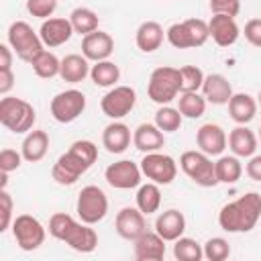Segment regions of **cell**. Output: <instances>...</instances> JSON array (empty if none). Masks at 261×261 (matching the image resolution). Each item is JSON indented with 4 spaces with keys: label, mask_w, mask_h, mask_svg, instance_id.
Wrapping results in <instances>:
<instances>
[{
    "label": "cell",
    "mask_w": 261,
    "mask_h": 261,
    "mask_svg": "<svg viewBox=\"0 0 261 261\" xmlns=\"http://www.w3.org/2000/svg\"><path fill=\"white\" fill-rule=\"evenodd\" d=\"M98 159V147L88 141L80 139L69 145V149L59 155V159L51 167V177L59 186H73Z\"/></svg>",
    "instance_id": "cell-1"
},
{
    "label": "cell",
    "mask_w": 261,
    "mask_h": 261,
    "mask_svg": "<svg viewBox=\"0 0 261 261\" xmlns=\"http://www.w3.org/2000/svg\"><path fill=\"white\" fill-rule=\"evenodd\" d=\"M261 218V194L247 192L224 204L218 212V224L226 232H249Z\"/></svg>",
    "instance_id": "cell-2"
},
{
    "label": "cell",
    "mask_w": 261,
    "mask_h": 261,
    "mask_svg": "<svg viewBox=\"0 0 261 261\" xmlns=\"http://www.w3.org/2000/svg\"><path fill=\"white\" fill-rule=\"evenodd\" d=\"M49 234L57 241H63L77 253H92L98 247V234L92 224L75 220L65 212H55L49 218Z\"/></svg>",
    "instance_id": "cell-3"
},
{
    "label": "cell",
    "mask_w": 261,
    "mask_h": 261,
    "mask_svg": "<svg viewBox=\"0 0 261 261\" xmlns=\"http://www.w3.org/2000/svg\"><path fill=\"white\" fill-rule=\"evenodd\" d=\"M37 120V112L31 102L16 96H2L0 100V122L14 135L29 133Z\"/></svg>",
    "instance_id": "cell-4"
},
{
    "label": "cell",
    "mask_w": 261,
    "mask_h": 261,
    "mask_svg": "<svg viewBox=\"0 0 261 261\" xmlns=\"http://www.w3.org/2000/svg\"><path fill=\"white\" fill-rule=\"evenodd\" d=\"M165 39L175 49H194L202 47L210 39L208 22L202 18H186L181 22H173L165 31Z\"/></svg>",
    "instance_id": "cell-5"
},
{
    "label": "cell",
    "mask_w": 261,
    "mask_h": 261,
    "mask_svg": "<svg viewBox=\"0 0 261 261\" xmlns=\"http://www.w3.org/2000/svg\"><path fill=\"white\" fill-rule=\"evenodd\" d=\"M147 94H149L151 102H155L159 106L169 104L171 100H175L177 94H181L179 69L177 67H169V65H161V67L153 69L151 75H149Z\"/></svg>",
    "instance_id": "cell-6"
},
{
    "label": "cell",
    "mask_w": 261,
    "mask_h": 261,
    "mask_svg": "<svg viewBox=\"0 0 261 261\" xmlns=\"http://www.w3.org/2000/svg\"><path fill=\"white\" fill-rule=\"evenodd\" d=\"M8 45L12 47L16 57L22 59L24 63H31L45 47L41 35L35 33V29L24 20H14L8 27Z\"/></svg>",
    "instance_id": "cell-7"
},
{
    "label": "cell",
    "mask_w": 261,
    "mask_h": 261,
    "mask_svg": "<svg viewBox=\"0 0 261 261\" xmlns=\"http://www.w3.org/2000/svg\"><path fill=\"white\" fill-rule=\"evenodd\" d=\"M179 169L196 184L202 188H212L218 184L216 179V167L210 155L204 151H184L179 157Z\"/></svg>",
    "instance_id": "cell-8"
},
{
    "label": "cell",
    "mask_w": 261,
    "mask_h": 261,
    "mask_svg": "<svg viewBox=\"0 0 261 261\" xmlns=\"http://www.w3.org/2000/svg\"><path fill=\"white\" fill-rule=\"evenodd\" d=\"M75 212H77V218L86 224H96L104 220V216L108 214V198L104 190L98 186L82 188V192L77 194Z\"/></svg>",
    "instance_id": "cell-9"
},
{
    "label": "cell",
    "mask_w": 261,
    "mask_h": 261,
    "mask_svg": "<svg viewBox=\"0 0 261 261\" xmlns=\"http://www.w3.org/2000/svg\"><path fill=\"white\" fill-rule=\"evenodd\" d=\"M12 237L22 251H37L45 243V226L33 214H18L12 220Z\"/></svg>",
    "instance_id": "cell-10"
},
{
    "label": "cell",
    "mask_w": 261,
    "mask_h": 261,
    "mask_svg": "<svg viewBox=\"0 0 261 261\" xmlns=\"http://www.w3.org/2000/svg\"><path fill=\"white\" fill-rule=\"evenodd\" d=\"M141 171L149 181L167 186L177 175V161L171 155L161 153V151L145 153V157L141 159Z\"/></svg>",
    "instance_id": "cell-11"
},
{
    "label": "cell",
    "mask_w": 261,
    "mask_h": 261,
    "mask_svg": "<svg viewBox=\"0 0 261 261\" xmlns=\"http://www.w3.org/2000/svg\"><path fill=\"white\" fill-rule=\"evenodd\" d=\"M49 110H51V116L57 122L69 124L75 118H80V114L86 110V96H84V92H80L75 88L59 92L51 98Z\"/></svg>",
    "instance_id": "cell-12"
},
{
    "label": "cell",
    "mask_w": 261,
    "mask_h": 261,
    "mask_svg": "<svg viewBox=\"0 0 261 261\" xmlns=\"http://www.w3.org/2000/svg\"><path fill=\"white\" fill-rule=\"evenodd\" d=\"M135 104H137V92L130 86H112L100 100L102 112L112 120H120L126 114H130Z\"/></svg>",
    "instance_id": "cell-13"
},
{
    "label": "cell",
    "mask_w": 261,
    "mask_h": 261,
    "mask_svg": "<svg viewBox=\"0 0 261 261\" xmlns=\"http://www.w3.org/2000/svg\"><path fill=\"white\" fill-rule=\"evenodd\" d=\"M141 177H143L141 165H137L130 159L114 161L104 171V179L108 181L110 188H116V190H133V188H139L141 186Z\"/></svg>",
    "instance_id": "cell-14"
},
{
    "label": "cell",
    "mask_w": 261,
    "mask_h": 261,
    "mask_svg": "<svg viewBox=\"0 0 261 261\" xmlns=\"http://www.w3.org/2000/svg\"><path fill=\"white\" fill-rule=\"evenodd\" d=\"M114 228H116L118 237H122L124 241H135L147 230V218L137 206L135 208L133 206H124V208H120L116 212Z\"/></svg>",
    "instance_id": "cell-15"
},
{
    "label": "cell",
    "mask_w": 261,
    "mask_h": 261,
    "mask_svg": "<svg viewBox=\"0 0 261 261\" xmlns=\"http://www.w3.org/2000/svg\"><path fill=\"white\" fill-rule=\"evenodd\" d=\"M39 35H41V41L45 47H59V45H65L71 35H73V27L69 22V18H63V16H51V18H45L41 29H39Z\"/></svg>",
    "instance_id": "cell-16"
},
{
    "label": "cell",
    "mask_w": 261,
    "mask_h": 261,
    "mask_svg": "<svg viewBox=\"0 0 261 261\" xmlns=\"http://www.w3.org/2000/svg\"><path fill=\"white\" fill-rule=\"evenodd\" d=\"M196 143L200 147V151H204L206 155H222V151L228 145V137L224 133V128L216 122H206L196 130Z\"/></svg>",
    "instance_id": "cell-17"
},
{
    "label": "cell",
    "mask_w": 261,
    "mask_h": 261,
    "mask_svg": "<svg viewBox=\"0 0 261 261\" xmlns=\"http://www.w3.org/2000/svg\"><path fill=\"white\" fill-rule=\"evenodd\" d=\"M208 31H210V39L218 47L234 45L241 35V29L234 16H228V14H212V18L208 20Z\"/></svg>",
    "instance_id": "cell-18"
},
{
    "label": "cell",
    "mask_w": 261,
    "mask_h": 261,
    "mask_svg": "<svg viewBox=\"0 0 261 261\" xmlns=\"http://www.w3.org/2000/svg\"><path fill=\"white\" fill-rule=\"evenodd\" d=\"M133 255L137 261H161L165 257V239L155 230H145L139 239L133 241Z\"/></svg>",
    "instance_id": "cell-19"
},
{
    "label": "cell",
    "mask_w": 261,
    "mask_h": 261,
    "mask_svg": "<svg viewBox=\"0 0 261 261\" xmlns=\"http://www.w3.org/2000/svg\"><path fill=\"white\" fill-rule=\"evenodd\" d=\"M114 51V39L106 31H94L82 39V55H86L90 61H104Z\"/></svg>",
    "instance_id": "cell-20"
},
{
    "label": "cell",
    "mask_w": 261,
    "mask_h": 261,
    "mask_svg": "<svg viewBox=\"0 0 261 261\" xmlns=\"http://www.w3.org/2000/svg\"><path fill=\"white\" fill-rule=\"evenodd\" d=\"M133 145L141 153L161 151L165 145V133L155 122H141L133 133Z\"/></svg>",
    "instance_id": "cell-21"
},
{
    "label": "cell",
    "mask_w": 261,
    "mask_h": 261,
    "mask_svg": "<svg viewBox=\"0 0 261 261\" xmlns=\"http://www.w3.org/2000/svg\"><path fill=\"white\" fill-rule=\"evenodd\" d=\"M186 230V216L177 210V208H169L163 210L157 218H155V232L159 237H163L167 243L177 241Z\"/></svg>",
    "instance_id": "cell-22"
},
{
    "label": "cell",
    "mask_w": 261,
    "mask_h": 261,
    "mask_svg": "<svg viewBox=\"0 0 261 261\" xmlns=\"http://www.w3.org/2000/svg\"><path fill=\"white\" fill-rule=\"evenodd\" d=\"M232 86L230 82L222 75V73H208L204 77V84H202V96L206 98V102L210 104H216V106H222V104H228V100L232 98Z\"/></svg>",
    "instance_id": "cell-23"
},
{
    "label": "cell",
    "mask_w": 261,
    "mask_h": 261,
    "mask_svg": "<svg viewBox=\"0 0 261 261\" xmlns=\"http://www.w3.org/2000/svg\"><path fill=\"white\" fill-rule=\"evenodd\" d=\"M102 145L112 155L124 153L130 145V128L120 120H112L102 130Z\"/></svg>",
    "instance_id": "cell-24"
},
{
    "label": "cell",
    "mask_w": 261,
    "mask_h": 261,
    "mask_svg": "<svg viewBox=\"0 0 261 261\" xmlns=\"http://www.w3.org/2000/svg\"><path fill=\"white\" fill-rule=\"evenodd\" d=\"M90 59L86 55H80V53H69L61 59V71H59V77L67 84H80L84 82L88 75H90Z\"/></svg>",
    "instance_id": "cell-25"
},
{
    "label": "cell",
    "mask_w": 261,
    "mask_h": 261,
    "mask_svg": "<svg viewBox=\"0 0 261 261\" xmlns=\"http://www.w3.org/2000/svg\"><path fill=\"white\" fill-rule=\"evenodd\" d=\"M165 39V31L157 20H145L139 24L137 35H135V43L143 53H153L161 47Z\"/></svg>",
    "instance_id": "cell-26"
},
{
    "label": "cell",
    "mask_w": 261,
    "mask_h": 261,
    "mask_svg": "<svg viewBox=\"0 0 261 261\" xmlns=\"http://www.w3.org/2000/svg\"><path fill=\"white\" fill-rule=\"evenodd\" d=\"M228 149L237 157H251L257 151V135L247 124H239L228 133Z\"/></svg>",
    "instance_id": "cell-27"
},
{
    "label": "cell",
    "mask_w": 261,
    "mask_h": 261,
    "mask_svg": "<svg viewBox=\"0 0 261 261\" xmlns=\"http://www.w3.org/2000/svg\"><path fill=\"white\" fill-rule=\"evenodd\" d=\"M49 151V135L43 128H33L27 133L22 145H20V153L24 157V161L29 163H37L41 161Z\"/></svg>",
    "instance_id": "cell-28"
},
{
    "label": "cell",
    "mask_w": 261,
    "mask_h": 261,
    "mask_svg": "<svg viewBox=\"0 0 261 261\" xmlns=\"http://www.w3.org/2000/svg\"><path fill=\"white\" fill-rule=\"evenodd\" d=\"M257 106L259 104L251 94L239 92L228 100V114L237 124H249L257 114Z\"/></svg>",
    "instance_id": "cell-29"
},
{
    "label": "cell",
    "mask_w": 261,
    "mask_h": 261,
    "mask_svg": "<svg viewBox=\"0 0 261 261\" xmlns=\"http://www.w3.org/2000/svg\"><path fill=\"white\" fill-rule=\"evenodd\" d=\"M135 200H137V208H139L145 216L157 212L159 206H161V190H159V184H155V181L141 184L139 190H137Z\"/></svg>",
    "instance_id": "cell-30"
},
{
    "label": "cell",
    "mask_w": 261,
    "mask_h": 261,
    "mask_svg": "<svg viewBox=\"0 0 261 261\" xmlns=\"http://www.w3.org/2000/svg\"><path fill=\"white\" fill-rule=\"evenodd\" d=\"M90 77L98 88H112L116 86V82L120 80V69L114 61L104 59V61H96L90 69Z\"/></svg>",
    "instance_id": "cell-31"
},
{
    "label": "cell",
    "mask_w": 261,
    "mask_h": 261,
    "mask_svg": "<svg viewBox=\"0 0 261 261\" xmlns=\"http://www.w3.org/2000/svg\"><path fill=\"white\" fill-rule=\"evenodd\" d=\"M214 167L218 184H237L243 175V163L237 155H220Z\"/></svg>",
    "instance_id": "cell-32"
},
{
    "label": "cell",
    "mask_w": 261,
    "mask_h": 261,
    "mask_svg": "<svg viewBox=\"0 0 261 261\" xmlns=\"http://www.w3.org/2000/svg\"><path fill=\"white\" fill-rule=\"evenodd\" d=\"M69 22H71V27H73V33L86 37V35L98 31L100 18H98V14H96L92 8H88V6H77V8H73V10L69 12Z\"/></svg>",
    "instance_id": "cell-33"
},
{
    "label": "cell",
    "mask_w": 261,
    "mask_h": 261,
    "mask_svg": "<svg viewBox=\"0 0 261 261\" xmlns=\"http://www.w3.org/2000/svg\"><path fill=\"white\" fill-rule=\"evenodd\" d=\"M29 65H31L33 71H35L39 77H43V80H51V77L59 75V71H61V59H59L55 53L47 51V49H43Z\"/></svg>",
    "instance_id": "cell-34"
},
{
    "label": "cell",
    "mask_w": 261,
    "mask_h": 261,
    "mask_svg": "<svg viewBox=\"0 0 261 261\" xmlns=\"http://www.w3.org/2000/svg\"><path fill=\"white\" fill-rule=\"evenodd\" d=\"M206 98L198 92H181L177 98V110L186 118H200L206 112Z\"/></svg>",
    "instance_id": "cell-35"
},
{
    "label": "cell",
    "mask_w": 261,
    "mask_h": 261,
    "mask_svg": "<svg viewBox=\"0 0 261 261\" xmlns=\"http://www.w3.org/2000/svg\"><path fill=\"white\" fill-rule=\"evenodd\" d=\"M173 257L177 261H200L204 257V249L196 239L181 234L177 241H173Z\"/></svg>",
    "instance_id": "cell-36"
},
{
    "label": "cell",
    "mask_w": 261,
    "mask_h": 261,
    "mask_svg": "<svg viewBox=\"0 0 261 261\" xmlns=\"http://www.w3.org/2000/svg\"><path fill=\"white\" fill-rule=\"evenodd\" d=\"M181 120H184L181 112H179L177 108L169 106V104L159 106V110L155 112V124H157L163 133H175V130H179Z\"/></svg>",
    "instance_id": "cell-37"
},
{
    "label": "cell",
    "mask_w": 261,
    "mask_h": 261,
    "mask_svg": "<svg viewBox=\"0 0 261 261\" xmlns=\"http://www.w3.org/2000/svg\"><path fill=\"white\" fill-rule=\"evenodd\" d=\"M204 71L198 65H184L179 67V80H181V92H198L204 84Z\"/></svg>",
    "instance_id": "cell-38"
},
{
    "label": "cell",
    "mask_w": 261,
    "mask_h": 261,
    "mask_svg": "<svg viewBox=\"0 0 261 261\" xmlns=\"http://www.w3.org/2000/svg\"><path fill=\"white\" fill-rule=\"evenodd\" d=\"M202 249H204V257H206L208 261H224V259H228V255H230V245H228V241L222 239V237H212V239H208V241L202 245Z\"/></svg>",
    "instance_id": "cell-39"
},
{
    "label": "cell",
    "mask_w": 261,
    "mask_h": 261,
    "mask_svg": "<svg viewBox=\"0 0 261 261\" xmlns=\"http://www.w3.org/2000/svg\"><path fill=\"white\" fill-rule=\"evenodd\" d=\"M57 10V0H27V12L35 18H51Z\"/></svg>",
    "instance_id": "cell-40"
},
{
    "label": "cell",
    "mask_w": 261,
    "mask_h": 261,
    "mask_svg": "<svg viewBox=\"0 0 261 261\" xmlns=\"http://www.w3.org/2000/svg\"><path fill=\"white\" fill-rule=\"evenodd\" d=\"M0 232L8 230L12 226V198L6 190H0Z\"/></svg>",
    "instance_id": "cell-41"
},
{
    "label": "cell",
    "mask_w": 261,
    "mask_h": 261,
    "mask_svg": "<svg viewBox=\"0 0 261 261\" xmlns=\"http://www.w3.org/2000/svg\"><path fill=\"white\" fill-rule=\"evenodd\" d=\"M22 153H18V151H14V149H2L0 151V171H6V173H10V171H16L18 167H20V163H22Z\"/></svg>",
    "instance_id": "cell-42"
},
{
    "label": "cell",
    "mask_w": 261,
    "mask_h": 261,
    "mask_svg": "<svg viewBox=\"0 0 261 261\" xmlns=\"http://www.w3.org/2000/svg\"><path fill=\"white\" fill-rule=\"evenodd\" d=\"M212 14H228L237 16L241 12V0H210Z\"/></svg>",
    "instance_id": "cell-43"
},
{
    "label": "cell",
    "mask_w": 261,
    "mask_h": 261,
    "mask_svg": "<svg viewBox=\"0 0 261 261\" xmlns=\"http://www.w3.org/2000/svg\"><path fill=\"white\" fill-rule=\"evenodd\" d=\"M243 35H245V39L253 47H261V18L247 20L245 22V29H243Z\"/></svg>",
    "instance_id": "cell-44"
},
{
    "label": "cell",
    "mask_w": 261,
    "mask_h": 261,
    "mask_svg": "<svg viewBox=\"0 0 261 261\" xmlns=\"http://www.w3.org/2000/svg\"><path fill=\"white\" fill-rule=\"evenodd\" d=\"M245 173L253 179V181H261V155H251L247 165H245Z\"/></svg>",
    "instance_id": "cell-45"
},
{
    "label": "cell",
    "mask_w": 261,
    "mask_h": 261,
    "mask_svg": "<svg viewBox=\"0 0 261 261\" xmlns=\"http://www.w3.org/2000/svg\"><path fill=\"white\" fill-rule=\"evenodd\" d=\"M12 86H14V71H12V67L0 69V94L2 96H8V92L12 90Z\"/></svg>",
    "instance_id": "cell-46"
},
{
    "label": "cell",
    "mask_w": 261,
    "mask_h": 261,
    "mask_svg": "<svg viewBox=\"0 0 261 261\" xmlns=\"http://www.w3.org/2000/svg\"><path fill=\"white\" fill-rule=\"evenodd\" d=\"M12 47L10 45H0V69L12 67Z\"/></svg>",
    "instance_id": "cell-47"
},
{
    "label": "cell",
    "mask_w": 261,
    "mask_h": 261,
    "mask_svg": "<svg viewBox=\"0 0 261 261\" xmlns=\"http://www.w3.org/2000/svg\"><path fill=\"white\" fill-rule=\"evenodd\" d=\"M257 104L261 106V90H259V94H257Z\"/></svg>",
    "instance_id": "cell-48"
},
{
    "label": "cell",
    "mask_w": 261,
    "mask_h": 261,
    "mask_svg": "<svg viewBox=\"0 0 261 261\" xmlns=\"http://www.w3.org/2000/svg\"><path fill=\"white\" fill-rule=\"evenodd\" d=\"M259 139H261V126H259Z\"/></svg>",
    "instance_id": "cell-49"
}]
</instances>
